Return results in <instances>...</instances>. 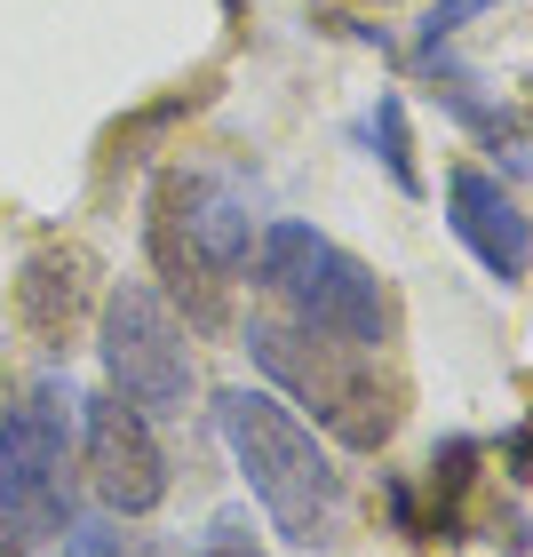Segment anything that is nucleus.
I'll return each mask as SVG.
<instances>
[{"mask_svg": "<svg viewBox=\"0 0 533 557\" xmlns=\"http://www.w3.org/2000/svg\"><path fill=\"white\" fill-rule=\"evenodd\" d=\"M215 430L232 446L247 494L278 525V542H295V549H335L343 542V470L287 398L247 391V383L215 391Z\"/></svg>", "mask_w": 533, "mask_h": 557, "instance_id": "nucleus-1", "label": "nucleus"}, {"mask_svg": "<svg viewBox=\"0 0 533 557\" xmlns=\"http://www.w3.org/2000/svg\"><path fill=\"white\" fill-rule=\"evenodd\" d=\"M144 239H151V263L168 278V302H184V326H223L232 319V287L247 271V247H256V215L247 199L223 184V175H199V168H168L151 184V208H144Z\"/></svg>", "mask_w": 533, "mask_h": 557, "instance_id": "nucleus-2", "label": "nucleus"}, {"mask_svg": "<svg viewBox=\"0 0 533 557\" xmlns=\"http://www.w3.org/2000/svg\"><path fill=\"white\" fill-rule=\"evenodd\" d=\"M247 359H256L295 407H311V422L326 438H343L350 454H383L406 391L374 367V350L343 343V335H311L287 319H247Z\"/></svg>", "mask_w": 533, "mask_h": 557, "instance_id": "nucleus-3", "label": "nucleus"}, {"mask_svg": "<svg viewBox=\"0 0 533 557\" xmlns=\"http://www.w3.org/2000/svg\"><path fill=\"white\" fill-rule=\"evenodd\" d=\"M256 271H263V287L295 311V326H311V335H343L359 350H383L391 326H398L391 287L350 256V247L311 232V223H271V232L256 239Z\"/></svg>", "mask_w": 533, "mask_h": 557, "instance_id": "nucleus-4", "label": "nucleus"}, {"mask_svg": "<svg viewBox=\"0 0 533 557\" xmlns=\"http://www.w3.org/2000/svg\"><path fill=\"white\" fill-rule=\"evenodd\" d=\"M72 383L40 374L33 391L0 414V525L24 542L72 534V486H64V446H72Z\"/></svg>", "mask_w": 533, "mask_h": 557, "instance_id": "nucleus-5", "label": "nucleus"}, {"mask_svg": "<svg viewBox=\"0 0 533 557\" xmlns=\"http://www.w3.org/2000/svg\"><path fill=\"white\" fill-rule=\"evenodd\" d=\"M96 359L112 374V398H128L136 414H184L191 407V335L175 319V302L144 278H120L96 311Z\"/></svg>", "mask_w": 533, "mask_h": 557, "instance_id": "nucleus-6", "label": "nucleus"}, {"mask_svg": "<svg viewBox=\"0 0 533 557\" xmlns=\"http://www.w3.org/2000/svg\"><path fill=\"white\" fill-rule=\"evenodd\" d=\"M80 470L88 494L112 518H151L168 502V454L151 438V414H136L128 398H80Z\"/></svg>", "mask_w": 533, "mask_h": 557, "instance_id": "nucleus-7", "label": "nucleus"}, {"mask_svg": "<svg viewBox=\"0 0 533 557\" xmlns=\"http://www.w3.org/2000/svg\"><path fill=\"white\" fill-rule=\"evenodd\" d=\"M88 311H104V263H96V247L48 239V247H33V256L16 263V319H24V335L64 350L72 335H80Z\"/></svg>", "mask_w": 533, "mask_h": 557, "instance_id": "nucleus-8", "label": "nucleus"}, {"mask_svg": "<svg viewBox=\"0 0 533 557\" xmlns=\"http://www.w3.org/2000/svg\"><path fill=\"white\" fill-rule=\"evenodd\" d=\"M446 223H454V239L478 256V271H494L501 287H518V278L533 271V223H525V208L510 199L501 175L454 168L446 175Z\"/></svg>", "mask_w": 533, "mask_h": 557, "instance_id": "nucleus-9", "label": "nucleus"}, {"mask_svg": "<svg viewBox=\"0 0 533 557\" xmlns=\"http://www.w3.org/2000/svg\"><path fill=\"white\" fill-rule=\"evenodd\" d=\"M367 136H374V160H383V175L406 191V199H422V168H414V128H406V96L383 88L374 96V120H367Z\"/></svg>", "mask_w": 533, "mask_h": 557, "instance_id": "nucleus-10", "label": "nucleus"}, {"mask_svg": "<svg viewBox=\"0 0 533 557\" xmlns=\"http://www.w3.org/2000/svg\"><path fill=\"white\" fill-rule=\"evenodd\" d=\"M486 9H501V0H430L422 24H414V57H438V48L462 33L470 16H486Z\"/></svg>", "mask_w": 533, "mask_h": 557, "instance_id": "nucleus-11", "label": "nucleus"}, {"mask_svg": "<svg viewBox=\"0 0 533 557\" xmlns=\"http://www.w3.org/2000/svg\"><path fill=\"white\" fill-rule=\"evenodd\" d=\"M64 557H151V542L144 534H112V525H72Z\"/></svg>", "mask_w": 533, "mask_h": 557, "instance_id": "nucleus-12", "label": "nucleus"}, {"mask_svg": "<svg viewBox=\"0 0 533 557\" xmlns=\"http://www.w3.org/2000/svg\"><path fill=\"white\" fill-rule=\"evenodd\" d=\"M199 557H263V549H256V542L239 534V518H223V525H215V542L199 549Z\"/></svg>", "mask_w": 533, "mask_h": 557, "instance_id": "nucleus-13", "label": "nucleus"}, {"mask_svg": "<svg viewBox=\"0 0 533 557\" xmlns=\"http://www.w3.org/2000/svg\"><path fill=\"white\" fill-rule=\"evenodd\" d=\"M0 557H33V542H24L16 525H0Z\"/></svg>", "mask_w": 533, "mask_h": 557, "instance_id": "nucleus-14", "label": "nucleus"}]
</instances>
